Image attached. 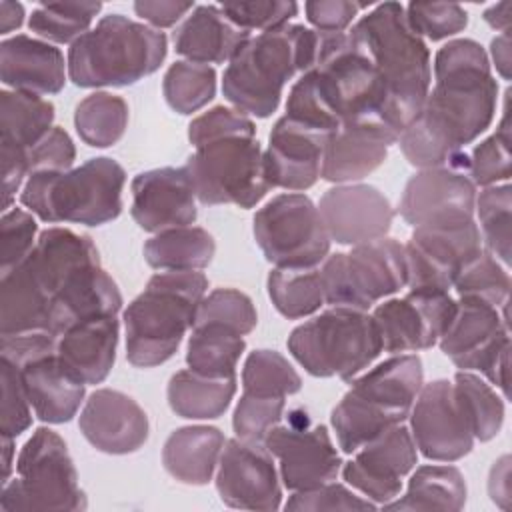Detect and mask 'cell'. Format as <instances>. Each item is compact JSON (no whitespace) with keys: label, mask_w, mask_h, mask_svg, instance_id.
<instances>
[{"label":"cell","mask_w":512,"mask_h":512,"mask_svg":"<svg viewBox=\"0 0 512 512\" xmlns=\"http://www.w3.org/2000/svg\"><path fill=\"white\" fill-rule=\"evenodd\" d=\"M434 78L420 112L398 138L404 158L420 170L468 162L462 148L492 124L498 106V82L476 40L444 44L434 56Z\"/></svg>","instance_id":"6da1fadb"},{"label":"cell","mask_w":512,"mask_h":512,"mask_svg":"<svg viewBox=\"0 0 512 512\" xmlns=\"http://www.w3.org/2000/svg\"><path fill=\"white\" fill-rule=\"evenodd\" d=\"M384 108L386 90L362 42L352 32H318L316 60L292 84L286 116L328 134L348 122H366L398 142Z\"/></svg>","instance_id":"7a4b0ae2"},{"label":"cell","mask_w":512,"mask_h":512,"mask_svg":"<svg viewBox=\"0 0 512 512\" xmlns=\"http://www.w3.org/2000/svg\"><path fill=\"white\" fill-rule=\"evenodd\" d=\"M98 264L90 236L60 226L42 230L30 256L0 276V336L48 332L54 298L78 272Z\"/></svg>","instance_id":"3957f363"},{"label":"cell","mask_w":512,"mask_h":512,"mask_svg":"<svg viewBox=\"0 0 512 512\" xmlns=\"http://www.w3.org/2000/svg\"><path fill=\"white\" fill-rule=\"evenodd\" d=\"M350 32L366 48L384 84V120L400 138L430 92V50L410 28L404 6L398 2L374 6Z\"/></svg>","instance_id":"277c9868"},{"label":"cell","mask_w":512,"mask_h":512,"mask_svg":"<svg viewBox=\"0 0 512 512\" xmlns=\"http://www.w3.org/2000/svg\"><path fill=\"white\" fill-rule=\"evenodd\" d=\"M318 32L302 24L250 36L222 74V94L240 112L268 118L276 112L284 86L316 60Z\"/></svg>","instance_id":"5b68a950"},{"label":"cell","mask_w":512,"mask_h":512,"mask_svg":"<svg viewBox=\"0 0 512 512\" xmlns=\"http://www.w3.org/2000/svg\"><path fill=\"white\" fill-rule=\"evenodd\" d=\"M422 384L424 368L416 354H392L352 378L330 414L342 452L354 454L382 432L404 424Z\"/></svg>","instance_id":"8992f818"},{"label":"cell","mask_w":512,"mask_h":512,"mask_svg":"<svg viewBox=\"0 0 512 512\" xmlns=\"http://www.w3.org/2000/svg\"><path fill=\"white\" fill-rule=\"evenodd\" d=\"M208 278L198 270L156 272L124 310L126 358L136 368L164 364L194 326Z\"/></svg>","instance_id":"52a82bcc"},{"label":"cell","mask_w":512,"mask_h":512,"mask_svg":"<svg viewBox=\"0 0 512 512\" xmlns=\"http://www.w3.org/2000/svg\"><path fill=\"white\" fill-rule=\"evenodd\" d=\"M168 52L164 32L108 14L68 48V76L80 88L130 86L160 68Z\"/></svg>","instance_id":"ba28073f"},{"label":"cell","mask_w":512,"mask_h":512,"mask_svg":"<svg viewBox=\"0 0 512 512\" xmlns=\"http://www.w3.org/2000/svg\"><path fill=\"white\" fill-rule=\"evenodd\" d=\"M124 168L108 156L90 158L62 172H34L20 190V202L42 222L102 226L122 212Z\"/></svg>","instance_id":"9c48e42d"},{"label":"cell","mask_w":512,"mask_h":512,"mask_svg":"<svg viewBox=\"0 0 512 512\" xmlns=\"http://www.w3.org/2000/svg\"><path fill=\"white\" fill-rule=\"evenodd\" d=\"M294 360L316 378L350 382L382 352L372 314L344 306H330L312 320L296 326L288 336Z\"/></svg>","instance_id":"30bf717a"},{"label":"cell","mask_w":512,"mask_h":512,"mask_svg":"<svg viewBox=\"0 0 512 512\" xmlns=\"http://www.w3.org/2000/svg\"><path fill=\"white\" fill-rule=\"evenodd\" d=\"M88 500L78 484V472L66 442L54 430L40 426L16 458V476L2 484L0 508L22 510H86Z\"/></svg>","instance_id":"8fae6325"},{"label":"cell","mask_w":512,"mask_h":512,"mask_svg":"<svg viewBox=\"0 0 512 512\" xmlns=\"http://www.w3.org/2000/svg\"><path fill=\"white\" fill-rule=\"evenodd\" d=\"M320 280L326 304L368 312L406 286L404 244L384 236L352 246L350 252L328 254Z\"/></svg>","instance_id":"7c38bea8"},{"label":"cell","mask_w":512,"mask_h":512,"mask_svg":"<svg viewBox=\"0 0 512 512\" xmlns=\"http://www.w3.org/2000/svg\"><path fill=\"white\" fill-rule=\"evenodd\" d=\"M196 198L206 206L254 208L270 190L264 150L256 136H226L206 142L186 162Z\"/></svg>","instance_id":"4fadbf2b"},{"label":"cell","mask_w":512,"mask_h":512,"mask_svg":"<svg viewBox=\"0 0 512 512\" xmlns=\"http://www.w3.org/2000/svg\"><path fill=\"white\" fill-rule=\"evenodd\" d=\"M254 240L274 268L320 266L330 254V236L318 206L302 192H284L254 214Z\"/></svg>","instance_id":"5bb4252c"},{"label":"cell","mask_w":512,"mask_h":512,"mask_svg":"<svg viewBox=\"0 0 512 512\" xmlns=\"http://www.w3.org/2000/svg\"><path fill=\"white\" fill-rule=\"evenodd\" d=\"M438 346L456 368L484 374L508 396L510 330L506 306L494 308L478 300L458 298Z\"/></svg>","instance_id":"9a60e30c"},{"label":"cell","mask_w":512,"mask_h":512,"mask_svg":"<svg viewBox=\"0 0 512 512\" xmlns=\"http://www.w3.org/2000/svg\"><path fill=\"white\" fill-rule=\"evenodd\" d=\"M482 238L474 218L446 220L414 226L404 244L410 290L448 292L458 272L482 250Z\"/></svg>","instance_id":"2e32d148"},{"label":"cell","mask_w":512,"mask_h":512,"mask_svg":"<svg viewBox=\"0 0 512 512\" xmlns=\"http://www.w3.org/2000/svg\"><path fill=\"white\" fill-rule=\"evenodd\" d=\"M266 448L278 458L280 480L292 492L336 480L342 458L324 424H314L304 408H292L286 424L274 426Z\"/></svg>","instance_id":"e0dca14e"},{"label":"cell","mask_w":512,"mask_h":512,"mask_svg":"<svg viewBox=\"0 0 512 512\" xmlns=\"http://www.w3.org/2000/svg\"><path fill=\"white\" fill-rule=\"evenodd\" d=\"M454 308L456 300L444 290L418 288L402 298L382 300L372 310L382 350L406 354L432 348L444 334Z\"/></svg>","instance_id":"ac0fdd59"},{"label":"cell","mask_w":512,"mask_h":512,"mask_svg":"<svg viewBox=\"0 0 512 512\" xmlns=\"http://www.w3.org/2000/svg\"><path fill=\"white\" fill-rule=\"evenodd\" d=\"M408 418L412 440L428 460L456 462L474 448L472 428L450 380L422 384Z\"/></svg>","instance_id":"d6986e66"},{"label":"cell","mask_w":512,"mask_h":512,"mask_svg":"<svg viewBox=\"0 0 512 512\" xmlns=\"http://www.w3.org/2000/svg\"><path fill=\"white\" fill-rule=\"evenodd\" d=\"M216 490L230 508L272 512L282 504L280 478L274 456L262 440H226L218 468Z\"/></svg>","instance_id":"ffe728a7"},{"label":"cell","mask_w":512,"mask_h":512,"mask_svg":"<svg viewBox=\"0 0 512 512\" xmlns=\"http://www.w3.org/2000/svg\"><path fill=\"white\" fill-rule=\"evenodd\" d=\"M416 460L418 448L410 428L398 424L358 448L342 466V478L376 506H386L398 498L402 478L412 472Z\"/></svg>","instance_id":"44dd1931"},{"label":"cell","mask_w":512,"mask_h":512,"mask_svg":"<svg viewBox=\"0 0 512 512\" xmlns=\"http://www.w3.org/2000/svg\"><path fill=\"white\" fill-rule=\"evenodd\" d=\"M470 160L462 164L422 168L404 186L398 202L400 216L410 226L474 218L476 184Z\"/></svg>","instance_id":"7402d4cb"},{"label":"cell","mask_w":512,"mask_h":512,"mask_svg":"<svg viewBox=\"0 0 512 512\" xmlns=\"http://www.w3.org/2000/svg\"><path fill=\"white\" fill-rule=\"evenodd\" d=\"M318 212L332 242L342 246H358L384 238L394 220L390 200L372 184H336L328 188Z\"/></svg>","instance_id":"603a6c76"},{"label":"cell","mask_w":512,"mask_h":512,"mask_svg":"<svg viewBox=\"0 0 512 512\" xmlns=\"http://www.w3.org/2000/svg\"><path fill=\"white\" fill-rule=\"evenodd\" d=\"M328 132L282 116L270 130L264 150V172L270 188L304 192L312 188L322 170Z\"/></svg>","instance_id":"cb8c5ba5"},{"label":"cell","mask_w":512,"mask_h":512,"mask_svg":"<svg viewBox=\"0 0 512 512\" xmlns=\"http://www.w3.org/2000/svg\"><path fill=\"white\" fill-rule=\"evenodd\" d=\"M130 214L134 222L152 234L192 226L196 210V194L186 168H154L134 176Z\"/></svg>","instance_id":"d4e9b609"},{"label":"cell","mask_w":512,"mask_h":512,"mask_svg":"<svg viewBox=\"0 0 512 512\" xmlns=\"http://www.w3.org/2000/svg\"><path fill=\"white\" fill-rule=\"evenodd\" d=\"M80 432L100 452L130 454L140 450L150 432L148 416L128 394L96 388L82 406Z\"/></svg>","instance_id":"484cf974"},{"label":"cell","mask_w":512,"mask_h":512,"mask_svg":"<svg viewBox=\"0 0 512 512\" xmlns=\"http://www.w3.org/2000/svg\"><path fill=\"white\" fill-rule=\"evenodd\" d=\"M66 70L64 54L46 40L16 34L0 42V78L12 90L58 94L66 84Z\"/></svg>","instance_id":"4316f807"},{"label":"cell","mask_w":512,"mask_h":512,"mask_svg":"<svg viewBox=\"0 0 512 512\" xmlns=\"http://www.w3.org/2000/svg\"><path fill=\"white\" fill-rule=\"evenodd\" d=\"M390 144L396 140L374 124H342L328 136L320 178L332 184L358 182L384 164Z\"/></svg>","instance_id":"83f0119b"},{"label":"cell","mask_w":512,"mask_h":512,"mask_svg":"<svg viewBox=\"0 0 512 512\" xmlns=\"http://www.w3.org/2000/svg\"><path fill=\"white\" fill-rule=\"evenodd\" d=\"M120 324L116 314L82 320L56 340V356L84 384H100L114 366Z\"/></svg>","instance_id":"f1b7e54d"},{"label":"cell","mask_w":512,"mask_h":512,"mask_svg":"<svg viewBox=\"0 0 512 512\" xmlns=\"http://www.w3.org/2000/svg\"><path fill=\"white\" fill-rule=\"evenodd\" d=\"M18 368L30 406L42 422L64 424L76 416L86 384L64 368L56 352L36 356Z\"/></svg>","instance_id":"f546056e"},{"label":"cell","mask_w":512,"mask_h":512,"mask_svg":"<svg viewBox=\"0 0 512 512\" xmlns=\"http://www.w3.org/2000/svg\"><path fill=\"white\" fill-rule=\"evenodd\" d=\"M250 32L236 26L220 6L200 4L176 28L172 42L176 54L198 64L230 62Z\"/></svg>","instance_id":"4dcf8cb0"},{"label":"cell","mask_w":512,"mask_h":512,"mask_svg":"<svg viewBox=\"0 0 512 512\" xmlns=\"http://www.w3.org/2000/svg\"><path fill=\"white\" fill-rule=\"evenodd\" d=\"M224 444L226 438L216 426H182L166 438L162 464L178 482L204 486L218 468Z\"/></svg>","instance_id":"1f68e13d"},{"label":"cell","mask_w":512,"mask_h":512,"mask_svg":"<svg viewBox=\"0 0 512 512\" xmlns=\"http://www.w3.org/2000/svg\"><path fill=\"white\" fill-rule=\"evenodd\" d=\"M236 394L234 376H204L194 370H178L172 374L166 398L174 414L188 420H214L222 416Z\"/></svg>","instance_id":"d6a6232c"},{"label":"cell","mask_w":512,"mask_h":512,"mask_svg":"<svg viewBox=\"0 0 512 512\" xmlns=\"http://www.w3.org/2000/svg\"><path fill=\"white\" fill-rule=\"evenodd\" d=\"M466 480L456 466L426 464L408 480L406 494L388 502L386 510H462L466 504Z\"/></svg>","instance_id":"836d02e7"},{"label":"cell","mask_w":512,"mask_h":512,"mask_svg":"<svg viewBox=\"0 0 512 512\" xmlns=\"http://www.w3.org/2000/svg\"><path fill=\"white\" fill-rule=\"evenodd\" d=\"M54 104L22 90L0 92V144L32 150L54 126Z\"/></svg>","instance_id":"e575fe53"},{"label":"cell","mask_w":512,"mask_h":512,"mask_svg":"<svg viewBox=\"0 0 512 512\" xmlns=\"http://www.w3.org/2000/svg\"><path fill=\"white\" fill-rule=\"evenodd\" d=\"M216 242L200 226H182L158 232L144 244L148 266L162 272L202 270L212 262Z\"/></svg>","instance_id":"d590c367"},{"label":"cell","mask_w":512,"mask_h":512,"mask_svg":"<svg viewBox=\"0 0 512 512\" xmlns=\"http://www.w3.org/2000/svg\"><path fill=\"white\" fill-rule=\"evenodd\" d=\"M244 350L246 342L236 330L222 324H194L186 346V364L204 376H234Z\"/></svg>","instance_id":"8d00e7d4"},{"label":"cell","mask_w":512,"mask_h":512,"mask_svg":"<svg viewBox=\"0 0 512 512\" xmlns=\"http://www.w3.org/2000/svg\"><path fill=\"white\" fill-rule=\"evenodd\" d=\"M128 102L112 92H92L74 110L80 140L92 148L114 146L128 128Z\"/></svg>","instance_id":"74e56055"},{"label":"cell","mask_w":512,"mask_h":512,"mask_svg":"<svg viewBox=\"0 0 512 512\" xmlns=\"http://www.w3.org/2000/svg\"><path fill=\"white\" fill-rule=\"evenodd\" d=\"M274 308L288 320H298L320 310L324 290L320 268H274L266 280Z\"/></svg>","instance_id":"f35d334b"},{"label":"cell","mask_w":512,"mask_h":512,"mask_svg":"<svg viewBox=\"0 0 512 512\" xmlns=\"http://www.w3.org/2000/svg\"><path fill=\"white\" fill-rule=\"evenodd\" d=\"M452 384L466 412L474 440L488 442L496 438L504 424V402L496 390L468 370H458Z\"/></svg>","instance_id":"ab89813d"},{"label":"cell","mask_w":512,"mask_h":512,"mask_svg":"<svg viewBox=\"0 0 512 512\" xmlns=\"http://www.w3.org/2000/svg\"><path fill=\"white\" fill-rule=\"evenodd\" d=\"M162 94L174 112L184 116L198 112L216 94V70L208 64L178 60L164 74Z\"/></svg>","instance_id":"60d3db41"},{"label":"cell","mask_w":512,"mask_h":512,"mask_svg":"<svg viewBox=\"0 0 512 512\" xmlns=\"http://www.w3.org/2000/svg\"><path fill=\"white\" fill-rule=\"evenodd\" d=\"M100 10V2H44L32 10L28 28L46 42L72 44L90 30V24Z\"/></svg>","instance_id":"b9f144b4"},{"label":"cell","mask_w":512,"mask_h":512,"mask_svg":"<svg viewBox=\"0 0 512 512\" xmlns=\"http://www.w3.org/2000/svg\"><path fill=\"white\" fill-rule=\"evenodd\" d=\"M452 288H456L458 298H470L494 308H504L508 304L510 274L496 256L482 248L458 272Z\"/></svg>","instance_id":"7bdbcfd3"},{"label":"cell","mask_w":512,"mask_h":512,"mask_svg":"<svg viewBox=\"0 0 512 512\" xmlns=\"http://www.w3.org/2000/svg\"><path fill=\"white\" fill-rule=\"evenodd\" d=\"M510 208L512 188L508 182L486 186L476 194L474 212L480 222L482 246L504 266L510 264Z\"/></svg>","instance_id":"ee69618b"},{"label":"cell","mask_w":512,"mask_h":512,"mask_svg":"<svg viewBox=\"0 0 512 512\" xmlns=\"http://www.w3.org/2000/svg\"><path fill=\"white\" fill-rule=\"evenodd\" d=\"M302 378L294 366L276 350H254L242 366V390L260 396L286 398L300 392Z\"/></svg>","instance_id":"f6af8a7d"},{"label":"cell","mask_w":512,"mask_h":512,"mask_svg":"<svg viewBox=\"0 0 512 512\" xmlns=\"http://www.w3.org/2000/svg\"><path fill=\"white\" fill-rule=\"evenodd\" d=\"M504 110L502 120L494 134L474 146L470 156V178L476 186H494L504 184L510 180V110H508V96L510 90L504 94Z\"/></svg>","instance_id":"bcb514c9"},{"label":"cell","mask_w":512,"mask_h":512,"mask_svg":"<svg viewBox=\"0 0 512 512\" xmlns=\"http://www.w3.org/2000/svg\"><path fill=\"white\" fill-rule=\"evenodd\" d=\"M194 324H222L244 336L256 328L258 314L250 296L244 292L216 288L202 298Z\"/></svg>","instance_id":"7dc6e473"},{"label":"cell","mask_w":512,"mask_h":512,"mask_svg":"<svg viewBox=\"0 0 512 512\" xmlns=\"http://www.w3.org/2000/svg\"><path fill=\"white\" fill-rule=\"evenodd\" d=\"M404 12L410 28L432 42L454 36L468 26V12L454 2H410Z\"/></svg>","instance_id":"c3c4849f"},{"label":"cell","mask_w":512,"mask_h":512,"mask_svg":"<svg viewBox=\"0 0 512 512\" xmlns=\"http://www.w3.org/2000/svg\"><path fill=\"white\" fill-rule=\"evenodd\" d=\"M286 408V398L278 396H260L252 392H244L234 408L232 428L238 438L246 440H262L266 434L280 424Z\"/></svg>","instance_id":"681fc988"},{"label":"cell","mask_w":512,"mask_h":512,"mask_svg":"<svg viewBox=\"0 0 512 512\" xmlns=\"http://www.w3.org/2000/svg\"><path fill=\"white\" fill-rule=\"evenodd\" d=\"M26 396L20 368L6 358H0V432L16 438L32 426V410Z\"/></svg>","instance_id":"f907efd6"},{"label":"cell","mask_w":512,"mask_h":512,"mask_svg":"<svg viewBox=\"0 0 512 512\" xmlns=\"http://www.w3.org/2000/svg\"><path fill=\"white\" fill-rule=\"evenodd\" d=\"M38 224L32 212L10 208L0 220V276L22 264L36 246Z\"/></svg>","instance_id":"816d5d0a"},{"label":"cell","mask_w":512,"mask_h":512,"mask_svg":"<svg viewBox=\"0 0 512 512\" xmlns=\"http://www.w3.org/2000/svg\"><path fill=\"white\" fill-rule=\"evenodd\" d=\"M224 14L242 30L268 32L288 24L298 14V4L292 0H254V2H224Z\"/></svg>","instance_id":"f5cc1de1"},{"label":"cell","mask_w":512,"mask_h":512,"mask_svg":"<svg viewBox=\"0 0 512 512\" xmlns=\"http://www.w3.org/2000/svg\"><path fill=\"white\" fill-rule=\"evenodd\" d=\"M286 510L298 512H320V510H372L376 504L364 496H358L344 484L334 480L326 484H318L312 488L296 490L288 502L284 504Z\"/></svg>","instance_id":"db71d44e"},{"label":"cell","mask_w":512,"mask_h":512,"mask_svg":"<svg viewBox=\"0 0 512 512\" xmlns=\"http://www.w3.org/2000/svg\"><path fill=\"white\" fill-rule=\"evenodd\" d=\"M236 134L256 136V124L248 114L228 106H214L188 124V140L194 148Z\"/></svg>","instance_id":"11a10c76"},{"label":"cell","mask_w":512,"mask_h":512,"mask_svg":"<svg viewBox=\"0 0 512 512\" xmlns=\"http://www.w3.org/2000/svg\"><path fill=\"white\" fill-rule=\"evenodd\" d=\"M76 158V148L70 134L54 126L32 150H28V176L34 172L70 170Z\"/></svg>","instance_id":"9f6ffc18"},{"label":"cell","mask_w":512,"mask_h":512,"mask_svg":"<svg viewBox=\"0 0 512 512\" xmlns=\"http://www.w3.org/2000/svg\"><path fill=\"white\" fill-rule=\"evenodd\" d=\"M366 4L348 2V0H316L306 2L304 12L306 20L314 26L320 34H340L354 22L358 12Z\"/></svg>","instance_id":"6f0895ef"},{"label":"cell","mask_w":512,"mask_h":512,"mask_svg":"<svg viewBox=\"0 0 512 512\" xmlns=\"http://www.w3.org/2000/svg\"><path fill=\"white\" fill-rule=\"evenodd\" d=\"M2 158V210H10L16 192L28 178V152L0 144Z\"/></svg>","instance_id":"680465c9"},{"label":"cell","mask_w":512,"mask_h":512,"mask_svg":"<svg viewBox=\"0 0 512 512\" xmlns=\"http://www.w3.org/2000/svg\"><path fill=\"white\" fill-rule=\"evenodd\" d=\"M194 8H196L194 2H174V0H138V2H134V12L144 22L154 26L156 30L174 26Z\"/></svg>","instance_id":"91938a15"},{"label":"cell","mask_w":512,"mask_h":512,"mask_svg":"<svg viewBox=\"0 0 512 512\" xmlns=\"http://www.w3.org/2000/svg\"><path fill=\"white\" fill-rule=\"evenodd\" d=\"M488 494L494 504H498L502 510H510V456H502L494 462L488 476Z\"/></svg>","instance_id":"94428289"},{"label":"cell","mask_w":512,"mask_h":512,"mask_svg":"<svg viewBox=\"0 0 512 512\" xmlns=\"http://www.w3.org/2000/svg\"><path fill=\"white\" fill-rule=\"evenodd\" d=\"M490 56H492V62L496 66V72L504 78V80H510V62H512V56H510V32H500L496 38H492L490 42Z\"/></svg>","instance_id":"6125c7cd"},{"label":"cell","mask_w":512,"mask_h":512,"mask_svg":"<svg viewBox=\"0 0 512 512\" xmlns=\"http://www.w3.org/2000/svg\"><path fill=\"white\" fill-rule=\"evenodd\" d=\"M24 22V6L20 2L2 0L0 2V34H8L20 28Z\"/></svg>","instance_id":"be15d7a7"},{"label":"cell","mask_w":512,"mask_h":512,"mask_svg":"<svg viewBox=\"0 0 512 512\" xmlns=\"http://www.w3.org/2000/svg\"><path fill=\"white\" fill-rule=\"evenodd\" d=\"M482 18L494 28V30H500V32H508V24H510V2H500V4H494L490 8L484 10Z\"/></svg>","instance_id":"e7e4bbea"},{"label":"cell","mask_w":512,"mask_h":512,"mask_svg":"<svg viewBox=\"0 0 512 512\" xmlns=\"http://www.w3.org/2000/svg\"><path fill=\"white\" fill-rule=\"evenodd\" d=\"M14 438L2 436V484H6L10 480V472H12V456H14Z\"/></svg>","instance_id":"03108f58"}]
</instances>
